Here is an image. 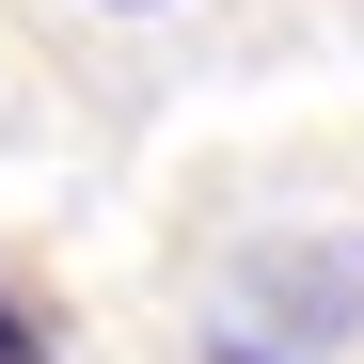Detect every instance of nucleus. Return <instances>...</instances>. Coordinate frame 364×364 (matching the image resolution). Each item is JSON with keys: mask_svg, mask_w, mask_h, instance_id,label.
<instances>
[{"mask_svg": "<svg viewBox=\"0 0 364 364\" xmlns=\"http://www.w3.org/2000/svg\"><path fill=\"white\" fill-rule=\"evenodd\" d=\"M0 364H48V317H32L16 285H0Z\"/></svg>", "mask_w": 364, "mask_h": 364, "instance_id": "f257e3e1", "label": "nucleus"}, {"mask_svg": "<svg viewBox=\"0 0 364 364\" xmlns=\"http://www.w3.org/2000/svg\"><path fill=\"white\" fill-rule=\"evenodd\" d=\"M222 364H254V348H222Z\"/></svg>", "mask_w": 364, "mask_h": 364, "instance_id": "f03ea898", "label": "nucleus"}]
</instances>
